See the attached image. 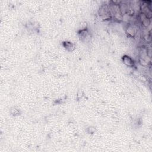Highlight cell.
<instances>
[{"label":"cell","instance_id":"obj_4","mask_svg":"<svg viewBox=\"0 0 152 152\" xmlns=\"http://www.w3.org/2000/svg\"><path fill=\"white\" fill-rule=\"evenodd\" d=\"M62 46L68 52H71L74 51L75 49V45L74 43H73L71 42H68V41L64 42L62 43Z\"/></svg>","mask_w":152,"mask_h":152},{"label":"cell","instance_id":"obj_2","mask_svg":"<svg viewBox=\"0 0 152 152\" xmlns=\"http://www.w3.org/2000/svg\"><path fill=\"white\" fill-rule=\"evenodd\" d=\"M125 31L130 37L134 38L137 34V29L134 25L131 24H129L127 25L125 29Z\"/></svg>","mask_w":152,"mask_h":152},{"label":"cell","instance_id":"obj_1","mask_svg":"<svg viewBox=\"0 0 152 152\" xmlns=\"http://www.w3.org/2000/svg\"><path fill=\"white\" fill-rule=\"evenodd\" d=\"M122 61L126 66L129 67H133L135 66V62L133 59L128 55H125L122 57Z\"/></svg>","mask_w":152,"mask_h":152},{"label":"cell","instance_id":"obj_3","mask_svg":"<svg viewBox=\"0 0 152 152\" xmlns=\"http://www.w3.org/2000/svg\"><path fill=\"white\" fill-rule=\"evenodd\" d=\"M79 34L80 39L83 41H86L87 39H88V38L89 37V31L86 29H81V30L79 31Z\"/></svg>","mask_w":152,"mask_h":152}]
</instances>
